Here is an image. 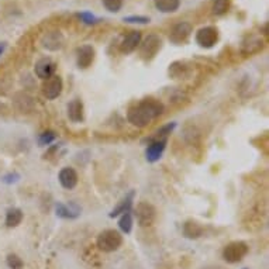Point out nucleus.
<instances>
[{"instance_id": "2", "label": "nucleus", "mask_w": 269, "mask_h": 269, "mask_svg": "<svg viewBox=\"0 0 269 269\" xmlns=\"http://www.w3.org/2000/svg\"><path fill=\"white\" fill-rule=\"evenodd\" d=\"M96 243H98L99 249H102L104 252H113L122 247L123 237L122 234L116 230H104L99 234Z\"/></svg>"}, {"instance_id": "14", "label": "nucleus", "mask_w": 269, "mask_h": 269, "mask_svg": "<svg viewBox=\"0 0 269 269\" xmlns=\"http://www.w3.org/2000/svg\"><path fill=\"white\" fill-rule=\"evenodd\" d=\"M60 184L62 185V187L65 189H74L75 186L78 185V173L72 168H63L58 175Z\"/></svg>"}, {"instance_id": "4", "label": "nucleus", "mask_w": 269, "mask_h": 269, "mask_svg": "<svg viewBox=\"0 0 269 269\" xmlns=\"http://www.w3.org/2000/svg\"><path fill=\"white\" fill-rule=\"evenodd\" d=\"M135 217L141 227H149L154 224L155 217H157V210L155 207L148 203V202H141L135 207Z\"/></svg>"}, {"instance_id": "16", "label": "nucleus", "mask_w": 269, "mask_h": 269, "mask_svg": "<svg viewBox=\"0 0 269 269\" xmlns=\"http://www.w3.org/2000/svg\"><path fill=\"white\" fill-rule=\"evenodd\" d=\"M68 117L74 123H81L83 120V103L79 99H74L68 104Z\"/></svg>"}, {"instance_id": "21", "label": "nucleus", "mask_w": 269, "mask_h": 269, "mask_svg": "<svg viewBox=\"0 0 269 269\" xmlns=\"http://www.w3.org/2000/svg\"><path fill=\"white\" fill-rule=\"evenodd\" d=\"M133 196H134V193H133V192H131L130 195L125 196V199H123L122 202H120V205H119L117 207L111 211L110 217H117L119 214H124V213L130 211L131 205H133Z\"/></svg>"}, {"instance_id": "25", "label": "nucleus", "mask_w": 269, "mask_h": 269, "mask_svg": "<svg viewBox=\"0 0 269 269\" xmlns=\"http://www.w3.org/2000/svg\"><path fill=\"white\" fill-rule=\"evenodd\" d=\"M230 4H231V0H216L213 4V13L217 16L226 14L230 9Z\"/></svg>"}, {"instance_id": "12", "label": "nucleus", "mask_w": 269, "mask_h": 269, "mask_svg": "<svg viewBox=\"0 0 269 269\" xmlns=\"http://www.w3.org/2000/svg\"><path fill=\"white\" fill-rule=\"evenodd\" d=\"M166 147V140H158V141H151L148 145L145 155L148 162H157L162 157V152Z\"/></svg>"}, {"instance_id": "27", "label": "nucleus", "mask_w": 269, "mask_h": 269, "mask_svg": "<svg viewBox=\"0 0 269 269\" xmlns=\"http://www.w3.org/2000/svg\"><path fill=\"white\" fill-rule=\"evenodd\" d=\"M103 4L109 12L117 13L120 12V9H122L123 0H103Z\"/></svg>"}, {"instance_id": "5", "label": "nucleus", "mask_w": 269, "mask_h": 269, "mask_svg": "<svg viewBox=\"0 0 269 269\" xmlns=\"http://www.w3.org/2000/svg\"><path fill=\"white\" fill-rule=\"evenodd\" d=\"M219 41V30L216 27H203L196 34V42L203 48H211Z\"/></svg>"}, {"instance_id": "13", "label": "nucleus", "mask_w": 269, "mask_h": 269, "mask_svg": "<svg viewBox=\"0 0 269 269\" xmlns=\"http://www.w3.org/2000/svg\"><path fill=\"white\" fill-rule=\"evenodd\" d=\"M36 74L38 78H41L42 81L48 79L55 74V63L49 58H42L36 63Z\"/></svg>"}, {"instance_id": "23", "label": "nucleus", "mask_w": 269, "mask_h": 269, "mask_svg": "<svg viewBox=\"0 0 269 269\" xmlns=\"http://www.w3.org/2000/svg\"><path fill=\"white\" fill-rule=\"evenodd\" d=\"M175 127H176L175 123H171V124H166V125L161 127L158 131H155V134L149 138V143H151V141H158V140H166L168 135L171 134L172 130H173Z\"/></svg>"}, {"instance_id": "20", "label": "nucleus", "mask_w": 269, "mask_h": 269, "mask_svg": "<svg viewBox=\"0 0 269 269\" xmlns=\"http://www.w3.org/2000/svg\"><path fill=\"white\" fill-rule=\"evenodd\" d=\"M155 7L162 13H173L179 9V0H154Z\"/></svg>"}, {"instance_id": "22", "label": "nucleus", "mask_w": 269, "mask_h": 269, "mask_svg": "<svg viewBox=\"0 0 269 269\" xmlns=\"http://www.w3.org/2000/svg\"><path fill=\"white\" fill-rule=\"evenodd\" d=\"M23 221V211L20 208H10L6 214V226L17 227Z\"/></svg>"}, {"instance_id": "18", "label": "nucleus", "mask_w": 269, "mask_h": 269, "mask_svg": "<svg viewBox=\"0 0 269 269\" xmlns=\"http://www.w3.org/2000/svg\"><path fill=\"white\" fill-rule=\"evenodd\" d=\"M184 234L185 237H187L190 240H195V238H199L203 234V227L196 221H186L184 224Z\"/></svg>"}, {"instance_id": "8", "label": "nucleus", "mask_w": 269, "mask_h": 269, "mask_svg": "<svg viewBox=\"0 0 269 269\" xmlns=\"http://www.w3.org/2000/svg\"><path fill=\"white\" fill-rule=\"evenodd\" d=\"M95 61V49L92 45H82L76 51V63L81 69L89 68Z\"/></svg>"}, {"instance_id": "11", "label": "nucleus", "mask_w": 269, "mask_h": 269, "mask_svg": "<svg viewBox=\"0 0 269 269\" xmlns=\"http://www.w3.org/2000/svg\"><path fill=\"white\" fill-rule=\"evenodd\" d=\"M141 44V33L140 31H130L125 37L123 38L120 49L124 54H130L137 49V47Z\"/></svg>"}, {"instance_id": "29", "label": "nucleus", "mask_w": 269, "mask_h": 269, "mask_svg": "<svg viewBox=\"0 0 269 269\" xmlns=\"http://www.w3.org/2000/svg\"><path fill=\"white\" fill-rule=\"evenodd\" d=\"M55 140V134L52 131H47L40 135V145H48Z\"/></svg>"}, {"instance_id": "17", "label": "nucleus", "mask_w": 269, "mask_h": 269, "mask_svg": "<svg viewBox=\"0 0 269 269\" xmlns=\"http://www.w3.org/2000/svg\"><path fill=\"white\" fill-rule=\"evenodd\" d=\"M14 104L21 113H28L34 109V100L24 93H17L14 96Z\"/></svg>"}, {"instance_id": "1", "label": "nucleus", "mask_w": 269, "mask_h": 269, "mask_svg": "<svg viewBox=\"0 0 269 269\" xmlns=\"http://www.w3.org/2000/svg\"><path fill=\"white\" fill-rule=\"evenodd\" d=\"M164 113V104L155 99H145L133 106L127 113V120L135 127L144 128Z\"/></svg>"}, {"instance_id": "26", "label": "nucleus", "mask_w": 269, "mask_h": 269, "mask_svg": "<svg viewBox=\"0 0 269 269\" xmlns=\"http://www.w3.org/2000/svg\"><path fill=\"white\" fill-rule=\"evenodd\" d=\"M6 262H7V267L10 269H23V265H24L21 258L16 255V254H9Z\"/></svg>"}, {"instance_id": "24", "label": "nucleus", "mask_w": 269, "mask_h": 269, "mask_svg": "<svg viewBox=\"0 0 269 269\" xmlns=\"http://www.w3.org/2000/svg\"><path fill=\"white\" fill-rule=\"evenodd\" d=\"M119 227L125 234H130L131 232V230H133V216H131L130 211H127V213L123 214L122 219L119 221Z\"/></svg>"}, {"instance_id": "7", "label": "nucleus", "mask_w": 269, "mask_h": 269, "mask_svg": "<svg viewBox=\"0 0 269 269\" xmlns=\"http://www.w3.org/2000/svg\"><path fill=\"white\" fill-rule=\"evenodd\" d=\"M62 87H63L62 79L58 75H54V76H51V78L44 81V83H42V93H44L45 98L52 100V99H57L61 95Z\"/></svg>"}, {"instance_id": "9", "label": "nucleus", "mask_w": 269, "mask_h": 269, "mask_svg": "<svg viewBox=\"0 0 269 269\" xmlns=\"http://www.w3.org/2000/svg\"><path fill=\"white\" fill-rule=\"evenodd\" d=\"M190 33H192V25L189 23H178L171 30L169 40L173 44H184L185 41L189 38Z\"/></svg>"}, {"instance_id": "3", "label": "nucleus", "mask_w": 269, "mask_h": 269, "mask_svg": "<svg viewBox=\"0 0 269 269\" xmlns=\"http://www.w3.org/2000/svg\"><path fill=\"white\" fill-rule=\"evenodd\" d=\"M247 254H248V245L243 241H232L230 244L226 245L223 249L224 261H227L230 264L240 262Z\"/></svg>"}, {"instance_id": "28", "label": "nucleus", "mask_w": 269, "mask_h": 269, "mask_svg": "<svg viewBox=\"0 0 269 269\" xmlns=\"http://www.w3.org/2000/svg\"><path fill=\"white\" fill-rule=\"evenodd\" d=\"M125 23H137V24H147L149 23V17H144V16H128L124 17Z\"/></svg>"}, {"instance_id": "6", "label": "nucleus", "mask_w": 269, "mask_h": 269, "mask_svg": "<svg viewBox=\"0 0 269 269\" xmlns=\"http://www.w3.org/2000/svg\"><path fill=\"white\" fill-rule=\"evenodd\" d=\"M162 47V41H161V38L158 36H155V34H151V36H148L145 38V41L141 44V48H140V55H141V58L143 60H145V61H149V60H152L157 54H158V51Z\"/></svg>"}, {"instance_id": "19", "label": "nucleus", "mask_w": 269, "mask_h": 269, "mask_svg": "<svg viewBox=\"0 0 269 269\" xmlns=\"http://www.w3.org/2000/svg\"><path fill=\"white\" fill-rule=\"evenodd\" d=\"M264 47V42L262 40L257 36H251L248 37L247 41H244V45H243V51L245 54H255L259 49H262Z\"/></svg>"}, {"instance_id": "10", "label": "nucleus", "mask_w": 269, "mask_h": 269, "mask_svg": "<svg viewBox=\"0 0 269 269\" xmlns=\"http://www.w3.org/2000/svg\"><path fill=\"white\" fill-rule=\"evenodd\" d=\"M63 36H62L60 31H51V33H47L42 40H41V44L44 48H47L48 51H58L63 47Z\"/></svg>"}, {"instance_id": "31", "label": "nucleus", "mask_w": 269, "mask_h": 269, "mask_svg": "<svg viewBox=\"0 0 269 269\" xmlns=\"http://www.w3.org/2000/svg\"><path fill=\"white\" fill-rule=\"evenodd\" d=\"M4 48H6V44H4V42H0V55L3 54Z\"/></svg>"}, {"instance_id": "15", "label": "nucleus", "mask_w": 269, "mask_h": 269, "mask_svg": "<svg viewBox=\"0 0 269 269\" xmlns=\"http://www.w3.org/2000/svg\"><path fill=\"white\" fill-rule=\"evenodd\" d=\"M79 214H81V208L75 203H71V205L58 203L57 205V216L61 219H76Z\"/></svg>"}, {"instance_id": "30", "label": "nucleus", "mask_w": 269, "mask_h": 269, "mask_svg": "<svg viewBox=\"0 0 269 269\" xmlns=\"http://www.w3.org/2000/svg\"><path fill=\"white\" fill-rule=\"evenodd\" d=\"M79 16V19L83 21V23H86V24H95V23H98L99 20L92 14V13H79L78 14Z\"/></svg>"}]
</instances>
